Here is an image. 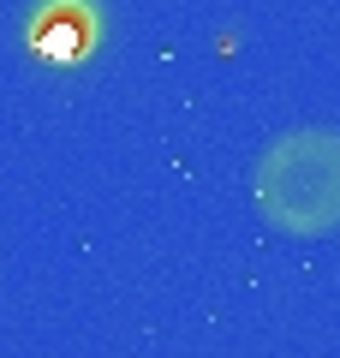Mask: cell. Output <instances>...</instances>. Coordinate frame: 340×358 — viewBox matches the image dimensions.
Here are the masks:
<instances>
[{
	"instance_id": "1",
	"label": "cell",
	"mask_w": 340,
	"mask_h": 358,
	"mask_svg": "<svg viewBox=\"0 0 340 358\" xmlns=\"http://www.w3.org/2000/svg\"><path fill=\"white\" fill-rule=\"evenodd\" d=\"M251 203L269 227L316 239L340 227V126H287L251 162Z\"/></svg>"
}]
</instances>
